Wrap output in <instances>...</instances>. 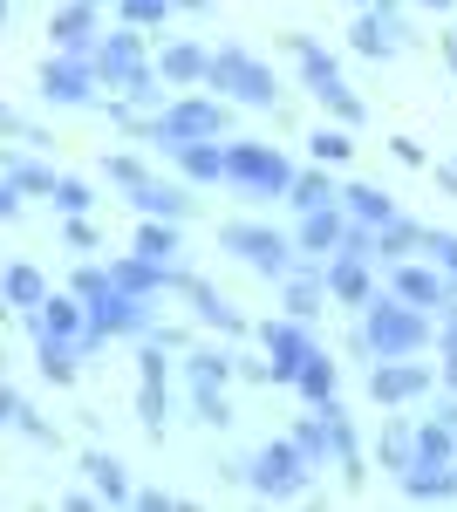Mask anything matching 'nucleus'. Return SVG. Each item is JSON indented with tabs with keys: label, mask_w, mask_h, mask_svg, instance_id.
Listing matches in <instances>:
<instances>
[{
	"label": "nucleus",
	"mask_w": 457,
	"mask_h": 512,
	"mask_svg": "<svg viewBox=\"0 0 457 512\" xmlns=\"http://www.w3.org/2000/svg\"><path fill=\"white\" fill-rule=\"evenodd\" d=\"M116 14H123L130 28H164V21L178 14V0H116Z\"/></svg>",
	"instance_id": "obj_39"
},
{
	"label": "nucleus",
	"mask_w": 457,
	"mask_h": 512,
	"mask_svg": "<svg viewBox=\"0 0 457 512\" xmlns=\"http://www.w3.org/2000/svg\"><path fill=\"white\" fill-rule=\"evenodd\" d=\"M321 417H328V458H335V472L348 478V485H362L369 478V458H362V444H355V417H348V403L335 396V403H314Z\"/></svg>",
	"instance_id": "obj_15"
},
{
	"label": "nucleus",
	"mask_w": 457,
	"mask_h": 512,
	"mask_svg": "<svg viewBox=\"0 0 457 512\" xmlns=\"http://www.w3.org/2000/svg\"><path fill=\"white\" fill-rule=\"evenodd\" d=\"M205 137H232V96H171L151 117V144L164 158L178 144H205Z\"/></svg>",
	"instance_id": "obj_2"
},
{
	"label": "nucleus",
	"mask_w": 457,
	"mask_h": 512,
	"mask_svg": "<svg viewBox=\"0 0 457 512\" xmlns=\"http://www.w3.org/2000/svg\"><path fill=\"white\" fill-rule=\"evenodd\" d=\"M171 164L185 171V185H219L226 178V137H205V144H178Z\"/></svg>",
	"instance_id": "obj_26"
},
{
	"label": "nucleus",
	"mask_w": 457,
	"mask_h": 512,
	"mask_svg": "<svg viewBox=\"0 0 457 512\" xmlns=\"http://www.w3.org/2000/svg\"><path fill=\"white\" fill-rule=\"evenodd\" d=\"M294 444H301L314 465H328V417H321V410H307L301 424H294Z\"/></svg>",
	"instance_id": "obj_41"
},
{
	"label": "nucleus",
	"mask_w": 457,
	"mask_h": 512,
	"mask_svg": "<svg viewBox=\"0 0 457 512\" xmlns=\"http://www.w3.org/2000/svg\"><path fill=\"white\" fill-rule=\"evenodd\" d=\"M137 383H171V362H164V342L144 335V355H137Z\"/></svg>",
	"instance_id": "obj_46"
},
{
	"label": "nucleus",
	"mask_w": 457,
	"mask_h": 512,
	"mask_svg": "<svg viewBox=\"0 0 457 512\" xmlns=\"http://www.w3.org/2000/svg\"><path fill=\"white\" fill-rule=\"evenodd\" d=\"M137 417H144L151 437H164V424H171V383H137Z\"/></svg>",
	"instance_id": "obj_35"
},
{
	"label": "nucleus",
	"mask_w": 457,
	"mask_h": 512,
	"mask_svg": "<svg viewBox=\"0 0 457 512\" xmlns=\"http://www.w3.org/2000/svg\"><path fill=\"white\" fill-rule=\"evenodd\" d=\"M342 192H348V185H335V178H328V164H314V171H301V178H294L287 205H294V212H321V205H342Z\"/></svg>",
	"instance_id": "obj_32"
},
{
	"label": "nucleus",
	"mask_w": 457,
	"mask_h": 512,
	"mask_svg": "<svg viewBox=\"0 0 457 512\" xmlns=\"http://www.w3.org/2000/svg\"><path fill=\"white\" fill-rule=\"evenodd\" d=\"M28 198H35V192H21V185H14V178H0V219H7V226H14V219H21V212H28Z\"/></svg>",
	"instance_id": "obj_48"
},
{
	"label": "nucleus",
	"mask_w": 457,
	"mask_h": 512,
	"mask_svg": "<svg viewBox=\"0 0 457 512\" xmlns=\"http://www.w3.org/2000/svg\"><path fill=\"white\" fill-rule=\"evenodd\" d=\"M362 335H369L376 355H423L430 349V308L403 301V294L389 287V294H376V301L362 308Z\"/></svg>",
	"instance_id": "obj_3"
},
{
	"label": "nucleus",
	"mask_w": 457,
	"mask_h": 512,
	"mask_svg": "<svg viewBox=\"0 0 457 512\" xmlns=\"http://www.w3.org/2000/svg\"><path fill=\"white\" fill-rule=\"evenodd\" d=\"M423 253L457 280V233H451V226H423Z\"/></svg>",
	"instance_id": "obj_43"
},
{
	"label": "nucleus",
	"mask_w": 457,
	"mask_h": 512,
	"mask_svg": "<svg viewBox=\"0 0 457 512\" xmlns=\"http://www.w3.org/2000/svg\"><path fill=\"white\" fill-rule=\"evenodd\" d=\"M137 506H144V512H178V492H164V485H144V492H137Z\"/></svg>",
	"instance_id": "obj_49"
},
{
	"label": "nucleus",
	"mask_w": 457,
	"mask_h": 512,
	"mask_svg": "<svg viewBox=\"0 0 457 512\" xmlns=\"http://www.w3.org/2000/svg\"><path fill=\"white\" fill-rule=\"evenodd\" d=\"M342 205H348V219H362V226H389L396 219V198L382 192V185H348Z\"/></svg>",
	"instance_id": "obj_34"
},
{
	"label": "nucleus",
	"mask_w": 457,
	"mask_h": 512,
	"mask_svg": "<svg viewBox=\"0 0 457 512\" xmlns=\"http://www.w3.org/2000/svg\"><path fill=\"white\" fill-rule=\"evenodd\" d=\"M96 7H103V0H96Z\"/></svg>",
	"instance_id": "obj_56"
},
{
	"label": "nucleus",
	"mask_w": 457,
	"mask_h": 512,
	"mask_svg": "<svg viewBox=\"0 0 457 512\" xmlns=\"http://www.w3.org/2000/svg\"><path fill=\"white\" fill-rule=\"evenodd\" d=\"M389 151H396V164H430V158H423V144H417V137H389Z\"/></svg>",
	"instance_id": "obj_51"
},
{
	"label": "nucleus",
	"mask_w": 457,
	"mask_h": 512,
	"mask_svg": "<svg viewBox=\"0 0 457 512\" xmlns=\"http://www.w3.org/2000/svg\"><path fill=\"white\" fill-rule=\"evenodd\" d=\"M232 376H239V355L232 349H191L185 355V383L191 390H226Z\"/></svg>",
	"instance_id": "obj_30"
},
{
	"label": "nucleus",
	"mask_w": 457,
	"mask_h": 512,
	"mask_svg": "<svg viewBox=\"0 0 457 512\" xmlns=\"http://www.w3.org/2000/svg\"><path fill=\"white\" fill-rule=\"evenodd\" d=\"M389 287L403 294V301H417V308H451L457 301V280L430 260V267H417V260H396L389 267Z\"/></svg>",
	"instance_id": "obj_13"
},
{
	"label": "nucleus",
	"mask_w": 457,
	"mask_h": 512,
	"mask_svg": "<svg viewBox=\"0 0 457 512\" xmlns=\"http://www.w3.org/2000/svg\"><path fill=\"white\" fill-rule=\"evenodd\" d=\"M178 7H191V14H205V7H219V0H178Z\"/></svg>",
	"instance_id": "obj_54"
},
{
	"label": "nucleus",
	"mask_w": 457,
	"mask_h": 512,
	"mask_svg": "<svg viewBox=\"0 0 457 512\" xmlns=\"http://www.w3.org/2000/svg\"><path fill=\"white\" fill-rule=\"evenodd\" d=\"M212 89L232 96V103H246V110H273L280 117V76H273L260 55H246L239 41L212 48Z\"/></svg>",
	"instance_id": "obj_6"
},
{
	"label": "nucleus",
	"mask_w": 457,
	"mask_h": 512,
	"mask_svg": "<svg viewBox=\"0 0 457 512\" xmlns=\"http://www.w3.org/2000/svg\"><path fill=\"white\" fill-rule=\"evenodd\" d=\"M294 164L280 144H253V137H226V185H239L246 198H287L294 192Z\"/></svg>",
	"instance_id": "obj_4"
},
{
	"label": "nucleus",
	"mask_w": 457,
	"mask_h": 512,
	"mask_svg": "<svg viewBox=\"0 0 457 512\" xmlns=\"http://www.w3.org/2000/svg\"><path fill=\"white\" fill-rule=\"evenodd\" d=\"M0 424H7V431H21L28 444H41V451H62V431H55V424H41L35 403H28L21 390H0Z\"/></svg>",
	"instance_id": "obj_25"
},
{
	"label": "nucleus",
	"mask_w": 457,
	"mask_h": 512,
	"mask_svg": "<svg viewBox=\"0 0 457 512\" xmlns=\"http://www.w3.org/2000/svg\"><path fill=\"white\" fill-rule=\"evenodd\" d=\"M21 328H28V335H96V328H89V301H82L76 287H69V294H48L35 315H21Z\"/></svg>",
	"instance_id": "obj_16"
},
{
	"label": "nucleus",
	"mask_w": 457,
	"mask_h": 512,
	"mask_svg": "<svg viewBox=\"0 0 457 512\" xmlns=\"http://www.w3.org/2000/svg\"><path fill=\"white\" fill-rule=\"evenodd\" d=\"M294 239H301V253H314V260H335V253H342V239H348V205H321V212H301Z\"/></svg>",
	"instance_id": "obj_19"
},
{
	"label": "nucleus",
	"mask_w": 457,
	"mask_h": 512,
	"mask_svg": "<svg viewBox=\"0 0 457 512\" xmlns=\"http://www.w3.org/2000/svg\"><path fill=\"white\" fill-rule=\"evenodd\" d=\"M48 41L69 55H96V0H62L48 14Z\"/></svg>",
	"instance_id": "obj_17"
},
{
	"label": "nucleus",
	"mask_w": 457,
	"mask_h": 512,
	"mask_svg": "<svg viewBox=\"0 0 457 512\" xmlns=\"http://www.w3.org/2000/svg\"><path fill=\"white\" fill-rule=\"evenodd\" d=\"M437 417H444V424H451V431H457V390L444 396V403H437Z\"/></svg>",
	"instance_id": "obj_53"
},
{
	"label": "nucleus",
	"mask_w": 457,
	"mask_h": 512,
	"mask_svg": "<svg viewBox=\"0 0 457 512\" xmlns=\"http://www.w3.org/2000/svg\"><path fill=\"white\" fill-rule=\"evenodd\" d=\"M307 151H314V164H348L355 137H348V123H321V130L307 137Z\"/></svg>",
	"instance_id": "obj_36"
},
{
	"label": "nucleus",
	"mask_w": 457,
	"mask_h": 512,
	"mask_svg": "<svg viewBox=\"0 0 457 512\" xmlns=\"http://www.w3.org/2000/svg\"><path fill=\"white\" fill-rule=\"evenodd\" d=\"M437 369H444V390H457V349H444V362H437Z\"/></svg>",
	"instance_id": "obj_52"
},
{
	"label": "nucleus",
	"mask_w": 457,
	"mask_h": 512,
	"mask_svg": "<svg viewBox=\"0 0 457 512\" xmlns=\"http://www.w3.org/2000/svg\"><path fill=\"white\" fill-rule=\"evenodd\" d=\"M82 472H89V485H96V492H103V506H137V492H130V465H123V458L89 451V458H82Z\"/></svg>",
	"instance_id": "obj_27"
},
{
	"label": "nucleus",
	"mask_w": 457,
	"mask_h": 512,
	"mask_svg": "<svg viewBox=\"0 0 457 512\" xmlns=\"http://www.w3.org/2000/svg\"><path fill=\"white\" fill-rule=\"evenodd\" d=\"M376 465L382 472H410V465H417V424H403V417H389V424H382V437H376Z\"/></svg>",
	"instance_id": "obj_31"
},
{
	"label": "nucleus",
	"mask_w": 457,
	"mask_h": 512,
	"mask_svg": "<svg viewBox=\"0 0 457 512\" xmlns=\"http://www.w3.org/2000/svg\"><path fill=\"white\" fill-rule=\"evenodd\" d=\"M48 294H55V287H48V274H41L35 260H7V274H0V301H7L14 315H35Z\"/></svg>",
	"instance_id": "obj_21"
},
{
	"label": "nucleus",
	"mask_w": 457,
	"mask_h": 512,
	"mask_svg": "<svg viewBox=\"0 0 457 512\" xmlns=\"http://www.w3.org/2000/svg\"><path fill=\"white\" fill-rule=\"evenodd\" d=\"M417 451L423 458H457V431L444 424V417H423L417 424Z\"/></svg>",
	"instance_id": "obj_40"
},
{
	"label": "nucleus",
	"mask_w": 457,
	"mask_h": 512,
	"mask_svg": "<svg viewBox=\"0 0 457 512\" xmlns=\"http://www.w3.org/2000/svg\"><path fill=\"white\" fill-rule=\"evenodd\" d=\"M103 349V335H35V369L55 383V390H69L82 376V355Z\"/></svg>",
	"instance_id": "obj_11"
},
{
	"label": "nucleus",
	"mask_w": 457,
	"mask_h": 512,
	"mask_svg": "<svg viewBox=\"0 0 457 512\" xmlns=\"http://www.w3.org/2000/svg\"><path fill=\"white\" fill-rule=\"evenodd\" d=\"M403 41H410V28L396 21V7H369V14L348 28V48H355V55H369V62H389V55H403Z\"/></svg>",
	"instance_id": "obj_14"
},
{
	"label": "nucleus",
	"mask_w": 457,
	"mask_h": 512,
	"mask_svg": "<svg viewBox=\"0 0 457 512\" xmlns=\"http://www.w3.org/2000/svg\"><path fill=\"white\" fill-rule=\"evenodd\" d=\"M437 376H444V369H430L417 355H376V362H369V396H376L382 410H403V403L430 396Z\"/></svg>",
	"instance_id": "obj_8"
},
{
	"label": "nucleus",
	"mask_w": 457,
	"mask_h": 512,
	"mask_svg": "<svg viewBox=\"0 0 457 512\" xmlns=\"http://www.w3.org/2000/svg\"><path fill=\"white\" fill-rule=\"evenodd\" d=\"M185 301H191V315H198V328H219L226 342H239V335H246V315L232 308V301L219 294V287H212V280L191 274V280H185Z\"/></svg>",
	"instance_id": "obj_18"
},
{
	"label": "nucleus",
	"mask_w": 457,
	"mask_h": 512,
	"mask_svg": "<svg viewBox=\"0 0 457 512\" xmlns=\"http://www.w3.org/2000/svg\"><path fill=\"white\" fill-rule=\"evenodd\" d=\"M191 410H198V424H212V431H226V424H232L226 390H191Z\"/></svg>",
	"instance_id": "obj_44"
},
{
	"label": "nucleus",
	"mask_w": 457,
	"mask_h": 512,
	"mask_svg": "<svg viewBox=\"0 0 457 512\" xmlns=\"http://www.w3.org/2000/svg\"><path fill=\"white\" fill-rule=\"evenodd\" d=\"M260 349H267V362H273V383H294L301 362L314 355V335H307V321L280 315V321H260Z\"/></svg>",
	"instance_id": "obj_10"
},
{
	"label": "nucleus",
	"mask_w": 457,
	"mask_h": 512,
	"mask_svg": "<svg viewBox=\"0 0 457 512\" xmlns=\"http://www.w3.org/2000/svg\"><path fill=\"white\" fill-rule=\"evenodd\" d=\"M62 246H69V253H96V226H89V212L62 219Z\"/></svg>",
	"instance_id": "obj_47"
},
{
	"label": "nucleus",
	"mask_w": 457,
	"mask_h": 512,
	"mask_svg": "<svg viewBox=\"0 0 457 512\" xmlns=\"http://www.w3.org/2000/svg\"><path fill=\"white\" fill-rule=\"evenodd\" d=\"M0 137H28L35 144V123L21 117V110H0Z\"/></svg>",
	"instance_id": "obj_50"
},
{
	"label": "nucleus",
	"mask_w": 457,
	"mask_h": 512,
	"mask_svg": "<svg viewBox=\"0 0 457 512\" xmlns=\"http://www.w3.org/2000/svg\"><path fill=\"white\" fill-rule=\"evenodd\" d=\"M219 246H226L232 260H246L260 280H287L294 274V253H301V239H287L280 226H260V219H226Z\"/></svg>",
	"instance_id": "obj_7"
},
{
	"label": "nucleus",
	"mask_w": 457,
	"mask_h": 512,
	"mask_svg": "<svg viewBox=\"0 0 457 512\" xmlns=\"http://www.w3.org/2000/svg\"><path fill=\"white\" fill-rule=\"evenodd\" d=\"M69 287H76L82 301H103V294L116 287V274H110V267H76V274H69Z\"/></svg>",
	"instance_id": "obj_45"
},
{
	"label": "nucleus",
	"mask_w": 457,
	"mask_h": 512,
	"mask_svg": "<svg viewBox=\"0 0 457 512\" xmlns=\"http://www.w3.org/2000/svg\"><path fill=\"white\" fill-rule=\"evenodd\" d=\"M157 76L171 82V89L212 82V48H198V41H164V48H157Z\"/></svg>",
	"instance_id": "obj_20"
},
{
	"label": "nucleus",
	"mask_w": 457,
	"mask_h": 512,
	"mask_svg": "<svg viewBox=\"0 0 457 512\" xmlns=\"http://www.w3.org/2000/svg\"><path fill=\"white\" fill-rule=\"evenodd\" d=\"M103 178H110L116 192H137V185H151V164L137 158V151H110L103 158Z\"/></svg>",
	"instance_id": "obj_37"
},
{
	"label": "nucleus",
	"mask_w": 457,
	"mask_h": 512,
	"mask_svg": "<svg viewBox=\"0 0 457 512\" xmlns=\"http://www.w3.org/2000/svg\"><path fill=\"white\" fill-rule=\"evenodd\" d=\"M423 7H451V0H423Z\"/></svg>",
	"instance_id": "obj_55"
},
{
	"label": "nucleus",
	"mask_w": 457,
	"mask_h": 512,
	"mask_svg": "<svg viewBox=\"0 0 457 512\" xmlns=\"http://www.w3.org/2000/svg\"><path fill=\"white\" fill-rule=\"evenodd\" d=\"M294 390H301L307 403H335V396H342V362H335L328 349H314L301 362V376H294Z\"/></svg>",
	"instance_id": "obj_29"
},
{
	"label": "nucleus",
	"mask_w": 457,
	"mask_h": 512,
	"mask_svg": "<svg viewBox=\"0 0 457 512\" xmlns=\"http://www.w3.org/2000/svg\"><path fill=\"white\" fill-rule=\"evenodd\" d=\"M410 253H423V226L417 219H389V226H376V260L382 267H396V260H410Z\"/></svg>",
	"instance_id": "obj_33"
},
{
	"label": "nucleus",
	"mask_w": 457,
	"mask_h": 512,
	"mask_svg": "<svg viewBox=\"0 0 457 512\" xmlns=\"http://www.w3.org/2000/svg\"><path fill=\"white\" fill-rule=\"evenodd\" d=\"M96 55H69V48H55L48 62H41V96L55 103V110H82V103H96Z\"/></svg>",
	"instance_id": "obj_9"
},
{
	"label": "nucleus",
	"mask_w": 457,
	"mask_h": 512,
	"mask_svg": "<svg viewBox=\"0 0 457 512\" xmlns=\"http://www.w3.org/2000/svg\"><path fill=\"white\" fill-rule=\"evenodd\" d=\"M89 328L110 342V335H151V301L130 294V287H110L103 301H89Z\"/></svg>",
	"instance_id": "obj_12"
},
{
	"label": "nucleus",
	"mask_w": 457,
	"mask_h": 512,
	"mask_svg": "<svg viewBox=\"0 0 457 512\" xmlns=\"http://www.w3.org/2000/svg\"><path fill=\"white\" fill-rule=\"evenodd\" d=\"M137 253H151L164 267H178V253H185V219H137V239H130Z\"/></svg>",
	"instance_id": "obj_28"
},
{
	"label": "nucleus",
	"mask_w": 457,
	"mask_h": 512,
	"mask_svg": "<svg viewBox=\"0 0 457 512\" xmlns=\"http://www.w3.org/2000/svg\"><path fill=\"white\" fill-rule=\"evenodd\" d=\"M314 472H321V465L307 458L294 437H273V444H260V451L239 465V478H246L260 499H301L307 485H314Z\"/></svg>",
	"instance_id": "obj_5"
},
{
	"label": "nucleus",
	"mask_w": 457,
	"mask_h": 512,
	"mask_svg": "<svg viewBox=\"0 0 457 512\" xmlns=\"http://www.w3.org/2000/svg\"><path fill=\"white\" fill-rule=\"evenodd\" d=\"M55 212H62V219H76V212H96V192H89V185H82V178H55Z\"/></svg>",
	"instance_id": "obj_42"
},
{
	"label": "nucleus",
	"mask_w": 457,
	"mask_h": 512,
	"mask_svg": "<svg viewBox=\"0 0 457 512\" xmlns=\"http://www.w3.org/2000/svg\"><path fill=\"white\" fill-rule=\"evenodd\" d=\"M96 69H103V82H110L116 96H130V103H157L164 89H157V55L144 48V28H110V35L96 41Z\"/></svg>",
	"instance_id": "obj_1"
},
{
	"label": "nucleus",
	"mask_w": 457,
	"mask_h": 512,
	"mask_svg": "<svg viewBox=\"0 0 457 512\" xmlns=\"http://www.w3.org/2000/svg\"><path fill=\"white\" fill-rule=\"evenodd\" d=\"M7 178H14V185H21V192H55V178H62V171H48V164H35V158H21V151H7Z\"/></svg>",
	"instance_id": "obj_38"
},
{
	"label": "nucleus",
	"mask_w": 457,
	"mask_h": 512,
	"mask_svg": "<svg viewBox=\"0 0 457 512\" xmlns=\"http://www.w3.org/2000/svg\"><path fill=\"white\" fill-rule=\"evenodd\" d=\"M130 205H137V219H191V185H164V178H151V185H137L130 192Z\"/></svg>",
	"instance_id": "obj_24"
},
{
	"label": "nucleus",
	"mask_w": 457,
	"mask_h": 512,
	"mask_svg": "<svg viewBox=\"0 0 457 512\" xmlns=\"http://www.w3.org/2000/svg\"><path fill=\"white\" fill-rule=\"evenodd\" d=\"M396 485H403L410 499H423V506H430V499H457V458H423L417 451V465L396 478Z\"/></svg>",
	"instance_id": "obj_22"
},
{
	"label": "nucleus",
	"mask_w": 457,
	"mask_h": 512,
	"mask_svg": "<svg viewBox=\"0 0 457 512\" xmlns=\"http://www.w3.org/2000/svg\"><path fill=\"white\" fill-rule=\"evenodd\" d=\"M328 294H335L342 308H369V301H376L369 260H355V253H335V260H328Z\"/></svg>",
	"instance_id": "obj_23"
}]
</instances>
